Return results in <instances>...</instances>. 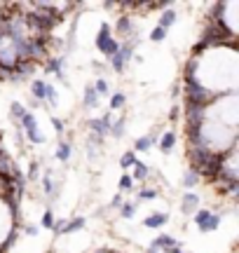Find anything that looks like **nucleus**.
Segmentation results:
<instances>
[{
  "instance_id": "1",
  "label": "nucleus",
  "mask_w": 239,
  "mask_h": 253,
  "mask_svg": "<svg viewBox=\"0 0 239 253\" xmlns=\"http://www.w3.org/2000/svg\"><path fill=\"white\" fill-rule=\"evenodd\" d=\"M183 94H185V101L188 103H195V106L206 108L211 101H216V92H211L202 85L200 80H183Z\"/></svg>"
},
{
  "instance_id": "2",
  "label": "nucleus",
  "mask_w": 239,
  "mask_h": 253,
  "mask_svg": "<svg viewBox=\"0 0 239 253\" xmlns=\"http://www.w3.org/2000/svg\"><path fill=\"white\" fill-rule=\"evenodd\" d=\"M136 42H138V38H129V42H125V45H120V49H117V54H115V57L110 59V66H113L115 73H122L127 63H129V61L134 59Z\"/></svg>"
},
{
  "instance_id": "3",
  "label": "nucleus",
  "mask_w": 239,
  "mask_h": 253,
  "mask_svg": "<svg viewBox=\"0 0 239 253\" xmlns=\"http://www.w3.org/2000/svg\"><path fill=\"white\" fill-rule=\"evenodd\" d=\"M19 126L21 131H24V136L29 138L31 143H45V134L38 129V120H35V115L33 113H26V115L19 120Z\"/></svg>"
},
{
  "instance_id": "4",
  "label": "nucleus",
  "mask_w": 239,
  "mask_h": 253,
  "mask_svg": "<svg viewBox=\"0 0 239 253\" xmlns=\"http://www.w3.org/2000/svg\"><path fill=\"white\" fill-rule=\"evenodd\" d=\"M110 125H113V115H110V110L103 113L101 117H94V120H89L87 126H89V134H94V136H101L105 138L110 134Z\"/></svg>"
},
{
  "instance_id": "5",
  "label": "nucleus",
  "mask_w": 239,
  "mask_h": 253,
  "mask_svg": "<svg viewBox=\"0 0 239 253\" xmlns=\"http://www.w3.org/2000/svg\"><path fill=\"white\" fill-rule=\"evenodd\" d=\"M64 66H66V57H52V59H47L45 70H47V73H54V75L66 85L68 80H66V75H64Z\"/></svg>"
},
{
  "instance_id": "6",
  "label": "nucleus",
  "mask_w": 239,
  "mask_h": 253,
  "mask_svg": "<svg viewBox=\"0 0 239 253\" xmlns=\"http://www.w3.org/2000/svg\"><path fill=\"white\" fill-rule=\"evenodd\" d=\"M115 31L120 33V38H134V26H132V17L129 14H122L117 17V24H115Z\"/></svg>"
},
{
  "instance_id": "7",
  "label": "nucleus",
  "mask_w": 239,
  "mask_h": 253,
  "mask_svg": "<svg viewBox=\"0 0 239 253\" xmlns=\"http://www.w3.org/2000/svg\"><path fill=\"white\" fill-rule=\"evenodd\" d=\"M160 138V131H150L148 136H141V138H136V143H134V153H148L150 148H153V143Z\"/></svg>"
},
{
  "instance_id": "8",
  "label": "nucleus",
  "mask_w": 239,
  "mask_h": 253,
  "mask_svg": "<svg viewBox=\"0 0 239 253\" xmlns=\"http://www.w3.org/2000/svg\"><path fill=\"white\" fill-rule=\"evenodd\" d=\"M110 33H113L110 24H108V21H103V24L99 26V35H96V49H99V52H103V47L110 42V40H113V35H110Z\"/></svg>"
},
{
  "instance_id": "9",
  "label": "nucleus",
  "mask_w": 239,
  "mask_h": 253,
  "mask_svg": "<svg viewBox=\"0 0 239 253\" xmlns=\"http://www.w3.org/2000/svg\"><path fill=\"white\" fill-rule=\"evenodd\" d=\"M17 169H19V166H17V162L10 157L7 150H5V153H0V176H14Z\"/></svg>"
},
{
  "instance_id": "10",
  "label": "nucleus",
  "mask_w": 239,
  "mask_h": 253,
  "mask_svg": "<svg viewBox=\"0 0 239 253\" xmlns=\"http://www.w3.org/2000/svg\"><path fill=\"white\" fill-rule=\"evenodd\" d=\"M150 244H153V246H157V249H160V253H167L169 249L178 246L181 242H176V237H171V234H160V237H155Z\"/></svg>"
},
{
  "instance_id": "11",
  "label": "nucleus",
  "mask_w": 239,
  "mask_h": 253,
  "mask_svg": "<svg viewBox=\"0 0 239 253\" xmlns=\"http://www.w3.org/2000/svg\"><path fill=\"white\" fill-rule=\"evenodd\" d=\"M197 209H200V197L195 192H185L181 199V211L183 214H195Z\"/></svg>"
},
{
  "instance_id": "12",
  "label": "nucleus",
  "mask_w": 239,
  "mask_h": 253,
  "mask_svg": "<svg viewBox=\"0 0 239 253\" xmlns=\"http://www.w3.org/2000/svg\"><path fill=\"white\" fill-rule=\"evenodd\" d=\"M45 89H47V82L35 78L33 82H31V98L38 101V103H45Z\"/></svg>"
},
{
  "instance_id": "13",
  "label": "nucleus",
  "mask_w": 239,
  "mask_h": 253,
  "mask_svg": "<svg viewBox=\"0 0 239 253\" xmlns=\"http://www.w3.org/2000/svg\"><path fill=\"white\" fill-rule=\"evenodd\" d=\"M176 141H178L176 131H164L162 136H160V150H162L164 155H169L173 148H176Z\"/></svg>"
},
{
  "instance_id": "14",
  "label": "nucleus",
  "mask_w": 239,
  "mask_h": 253,
  "mask_svg": "<svg viewBox=\"0 0 239 253\" xmlns=\"http://www.w3.org/2000/svg\"><path fill=\"white\" fill-rule=\"evenodd\" d=\"M164 223H169V214H150L143 218V225L150 227V230H157V227H162Z\"/></svg>"
},
{
  "instance_id": "15",
  "label": "nucleus",
  "mask_w": 239,
  "mask_h": 253,
  "mask_svg": "<svg viewBox=\"0 0 239 253\" xmlns=\"http://www.w3.org/2000/svg\"><path fill=\"white\" fill-rule=\"evenodd\" d=\"M197 68H200V59L197 57H190L188 59V63L183 66V80H197Z\"/></svg>"
},
{
  "instance_id": "16",
  "label": "nucleus",
  "mask_w": 239,
  "mask_h": 253,
  "mask_svg": "<svg viewBox=\"0 0 239 253\" xmlns=\"http://www.w3.org/2000/svg\"><path fill=\"white\" fill-rule=\"evenodd\" d=\"M176 19H178V14H176L173 10H164L162 14H160V24H157V26L164 29V31H169L173 24H176Z\"/></svg>"
},
{
  "instance_id": "17",
  "label": "nucleus",
  "mask_w": 239,
  "mask_h": 253,
  "mask_svg": "<svg viewBox=\"0 0 239 253\" xmlns=\"http://www.w3.org/2000/svg\"><path fill=\"white\" fill-rule=\"evenodd\" d=\"M70 155H73V143H68V141H61L57 148V153H54V157H57L59 162H68L70 159Z\"/></svg>"
},
{
  "instance_id": "18",
  "label": "nucleus",
  "mask_w": 239,
  "mask_h": 253,
  "mask_svg": "<svg viewBox=\"0 0 239 253\" xmlns=\"http://www.w3.org/2000/svg\"><path fill=\"white\" fill-rule=\"evenodd\" d=\"M42 192H45V197H54L57 199L59 197V185L52 181V176H42Z\"/></svg>"
},
{
  "instance_id": "19",
  "label": "nucleus",
  "mask_w": 239,
  "mask_h": 253,
  "mask_svg": "<svg viewBox=\"0 0 239 253\" xmlns=\"http://www.w3.org/2000/svg\"><path fill=\"white\" fill-rule=\"evenodd\" d=\"M85 225H87V218H82V216H77V218H73V221H66V225H64V234L85 230Z\"/></svg>"
},
{
  "instance_id": "20",
  "label": "nucleus",
  "mask_w": 239,
  "mask_h": 253,
  "mask_svg": "<svg viewBox=\"0 0 239 253\" xmlns=\"http://www.w3.org/2000/svg\"><path fill=\"white\" fill-rule=\"evenodd\" d=\"M99 101H101V96H99V94H96V89L89 85V87L85 89V96H82L85 108H96V106H99Z\"/></svg>"
},
{
  "instance_id": "21",
  "label": "nucleus",
  "mask_w": 239,
  "mask_h": 253,
  "mask_svg": "<svg viewBox=\"0 0 239 253\" xmlns=\"http://www.w3.org/2000/svg\"><path fill=\"white\" fill-rule=\"evenodd\" d=\"M132 169H134V174H129V176H132L134 181H145V178L150 176V169H148L145 162H138V159H136V164L132 166Z\"/></svg>"
},
{
  "instance_id": "22",
  "label": "nucleus",
  "mask_w": 239,
  "mask_h": 253,
  "mask_svg": "<svg viewBox=\"0 0 239 253\" xmlns=\"http://www.w3.org/2000/svg\"><path fill=\"white\" fill-rule=\"evenodd\" d=\"M127 131V117H120V120H113L110 125V136L113 138H122Z\"/></svg>"
},
{
  "instance_id": "23",
  "label": "nucleus",
  "mask_w": 239,
  "mask_h": 253,
  "mask_svg": "<svg viewBox=\"0 0 239 253\" xmlns=\"http://www.w3.org/2000/svg\"><path fill=\"white\" fill-rule=\"evenodd\" d=\"M125 103H127V94H125V92H115V94H110L108 108H110V110H120Z\"/></svg>"
},
{
  "instance_id": "24",
  "label": "nucleus",
  "mask_w": 239,
  "mask_h": 253,
  "mask_svg": "<svg viewBox=\"0 0 239 253\" xmlns=\"http://www.w3.org/2000/svg\"><path fill=\"white\" fill-rule=\"evenodd\" d=\"M195 223H197V230H200V232H204V227H206V221H209V216H211V211L209 209H197V211H195Z\"/></svg>"
},
{
  "instance_id": "25",
  "label": "nucleus",
  "mask_w": 239,
  "mask_h": 253,
  "mask_svg": "<svg viewBox=\"0 0 239 253\" xmlns=\"http://www.w3.org/2000/svg\"><path fill=\"white\" fill-rule=\"evenodd\" d=\"M134 164H136V153H134V150H127L125 155L120 157V169L127 174V169H132Z\"/></svg>"
},
{
  "instance_id": "26",
  "label": "nucleus",
  "mask_w": 239,
  "mask_h": 253,
  "mask_svg": "<svg viewBox=\"0 0 239 253\" xmlns=\"http://www.w3.org/2000/svg\"><path fill=\"white\" fill-rule=\"evenodd\" d=\"M200 181H202V178L195 174L192 169H188V171L183 174V188H195V185L200 183Z\"/></svg>"
},
{
  "instance_id": "27",
  "label": "nucleus",
  "mask_w": 239,
  "mask_h": 253,
  "mask_svg": "<svg viewBox=\"0 0 239 253\" xmlns=\"http://www.w3.org/2000/svg\"><path fill=\"white\" fill-rule=\"evenodd\" d=\"M45 103H49V106H57L59 103V92L49 82H47V89H45Z\"/></svg>"
},
{
  "instance_id": "28",
  "label": "nucleus",
  "mask_w": 239,
  "mask_h": 253,
  "mask_svg": "<svg viewBox=\"0 0 239 253\" xmlns=\"http://www.w3.org/2000/svg\"><path fill=\"white\" fill-rule=\"evenodd\" d=\"M92 87L96 89V94H99V96H108V94H110V85H108V80H103V78H99Z\"/></svg>"
},
{
  "instance_id": "29",
  "label": "nucleus",
  "mask_w": 239,
  "mask_h": 253,
  "mask_svg": "<svg viewBox=\"0 0 239 253\" xmlns=\"http://www.w3.org/2000/svg\"><path fill=\"white\" fill-rule=\"evenodd\" d=\"M136 202H122V206H120V209H117V211H120V216H122V218H132V216L136 214Z\"/></svg>"
},
{
  "instance_id": "30",
  "label": "nucleus",
  "mask_w": 239,
  "mask_h": 253,
  "mask_svg": "<svg viewBox=\"0 0 239 253\" xmlns=\"http://www.w3.org/2000/svg\"><path fill=\"white\" fill-rule=\"evenodd\" d=\"M117 188H120V195H122V192H129V190L134 188V178H132L129 174H122V178H120Z\"/></svg>"
},
{
  "instance_id": "31",
  "label": "nucleus",
  "mask_w": 239,
  "mask_h": 253,
  "mask_svg": "<svg viewBox=\"0 0 239 253\" xmlns=\"http://www.w3.org/2000/svg\"><path fill=\"white\" fill-rule=\"evenodd\" d=\"M117 49H120V42H117V40H110V42H108V45H105L103 47V57L108 59V61H110V59L115 57V54H117Z\"/></svg>"
},
{
  "instance_id": "32",
  "label": "nucleus",
  "mask_w": 239,
  "mask_h": 253,
  "mask_svg": "<svg viewBox=\"0 0 239 253\" xmlns=\"http://www.w3.org/2000/svg\"><path fill=\"white\" fill-rule=\"evenodd\" d=\"M10 113H12V117H14V120H17V122H19L21 117L26 115V113H29V110H26V108L21 106V103H17V101H14V103H12L10 106Z\"/></svg>"
},
{
  "instance_id": "33",
  "label": "nucleus",
  "mask_w": 239,
  "mask_h": 253,
  "mask_svg": "<svg viewBox=\"0 0 239 253\" xmlns=\"http://www.w3.org/2000/svg\"><path fill=\"white\" fill-rule=\"evenodd\" d=\"M220 227V216L218 214H211L209 221H206V227H204V232H213V230H218Z\"/></svg>"
},
{
  "instance_id": "34",
  "label": "nucleus",
  "mask_w": 239,
  "mask_h": 253,
  "mask_svg": "<svg viewBox=\"0 0 239 253\" xmlns=\"http://www.w3.org/2000/svg\"><path fill=\"white\" fill-rule=\"evenodd\" d=\"M26 181H38L40 178V164L38 162H31V166H29V174L24 176Z\"/></svg>"
},
{
  "instance_id": "35",
  "label": "nucleus",
  "mask_w": 239,
  "mask_h": 253,
  "mask_svg": "<svg viewBox=\"0 0 239 253\" xmlns=\"http://www.w3.org/2000/svg\"><path fill=\"white\" fill-rule=\"evenodd\" d=\"M54 221H57V218H54V214H52V211H45V214H42V227H45V230H52V227H54Z\"/></svg>"
},
{
  "instance_id": "36",
  "label": "nucleus",
  "mask_w": 239,
  "mask_h": 253,
  "mask_svg": "<svg viewBox=\"0 0 239 253\" xmlns=\"http://www.w3.org/2000/svg\"><path fill=\"white\" fill-rule=\"evenodd\" d=\"M164 38H167V31L160 29V26H155L153 33H150V40H153V42H162Z\"/></svg>"
},
{
  "instance_id": "37",
  "label": "nucleus",
  "mask_w": 239,
  "mask_h": 253,
  "mask_svg": "<svg viewBox=\"0 0 239 253\" xmlns=\"http://www.w3.org/2000/svg\"><path fill=\"white\" fill-rule=\"evenodd\" d=\"M155 197H157V190H153V188L138 190V199H155Z\"/></svg>"
},
{
  "instance_id": "38",
  "label": "nucleus",
  "mask_w": 239,
  "mask_h": 253,
  "mask_svg": "<svg viewBox=\"0 0 239 253\" xmlns=\"http://www.w3.org/2000/svg\"><path fill=\"white\" fill-rule=\"evenodd\" d=\"M52 126H54V131H57L59 136H64V131H66V126H64V122H61L59 117H52Z\"/></svg>"
},
{
  "instance_id": "39",
  "label": "nucleus",
  "mask_w": 239,
  "mask_h": 253,
  "mask_svg": "<svg viewBox=\"0 0 239 253\" xmlns=\"http://www.w3.org/2000/svg\"><path fill=\"white\" fill-rule=\"evenodd\" d=\"M122 202H125V197L117 192V195H115L113 199H110V204H108V206H110V209H120V206H122Z\"/></svg>"
},
{
  "instance_id": "40",
  "label": "nucleus",
  "mask_w": 239,
  "mask_h": 253,
  "mask_svg": "<svg viewBox=\"0 0 239 253\" xmlns=\"http://www.w3.org/2000/svg\"><path fill=\"white\" fill-rule=\"evenodd\" d=\"M24 232L29 234V237H35V234L40 232V227L38 225H26V227H24Z\"/></svg>"
},
{
  "instance_id": "41",
  "label": "nucleus",
  "mask_w": 239,
  "mask_h": 253,
  "mask_svg": "<svg viewBox=\"0 0 239 253\" xmlns=\"http://www.w3.org/2000/svg\"><path fill=\"white\" fill-rule=\"evenodd\" d=\"M178 115H181V108L173 106V108H171V113H169V120H171V122H176V120H178Z\"/></svg>"
},
{
  "instance_id": "42",
  "label": "nucleus",
  "mask_w": 239,
  "mask_h": 253,
  "mask_svg": "<svg viewBox=\"0 0 239 253\" xmlns=\"http://www.w3.org/2000/svg\"><path fill=\"white\" fill-rule=\"evenodd\" d=\"M167 253H183V249H181V244H178V246H173V249H169V251Z\"/></svg>"
},
{
  "instance_id": "43",
  "label": "nucleus",
  "mask_w": 239,
  "mask_h": 253,
  "mask_svg": "<svg viewBox=\"0 0 239 253\" xmlns=\"http://www.w3.org/2000/svg\"><path fill=\"white\" fill-rule=\"evenodd\" d=\"M148 253H160V249H157V246H153V244H150V246H148Z\"/></svg>"
},
{
  "instance_id": "44",
  "label": "nucleus",
  "mask_w": 239,
  "mask_h": 253,
  "mask_svg": "<svg viewBox=\"0 0 239 253\" xmlns=\"http://www.w3.org/2000/svg\"><path fill=\"white\" fill-rule=\"evenodd\" d=\"M94 253H108V249H99V251H94Z\"/></svg>"
},
{
  "instance_id": "45",
  "label": "nucleus",
  "mask_w": 239,
  "mask_h": 253,
  "mask_svg": "<svg viewBox=\"0 0 239 253\" xmlns=\"http://www.w3.org/2000/svg\"><path fill=\"white\" fill-rule=\"evenodd\" d=\"M0 153H5V146H2V141H0Z\"/></svg>"
},
{
  "instance_id": "46",
  "label": "nucleus",
  "mask_w": 239,
  "mask_h": 253,
  "mask_svg": "<svg viewBox=\"0 0 239 253\" xmlns=\"http://www.w3.org/2000/svg\"><path fill=\"white\" fill-rule=\"evenodd\" d=\"M108 253H115V251H108Z\"/></svg>"
}]
</instances>
